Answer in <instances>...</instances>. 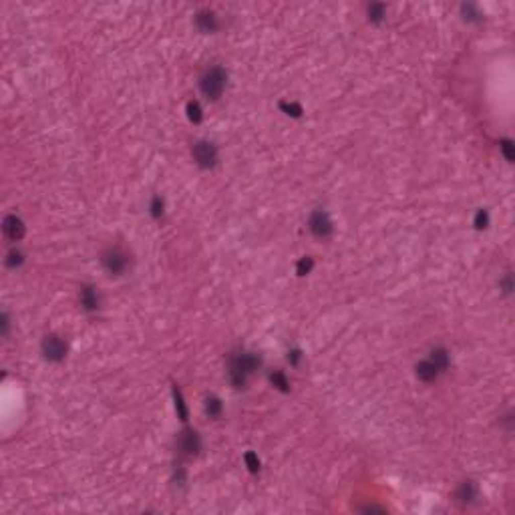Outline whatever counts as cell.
<instances>
[{
  "instance_id": "cell-18",
  "label": "cell",
  "mask_w": 515,
  "mask_h": 515,
  "mask_svg": "<svg viewBox=\"0 0 515 515\" xmlns=\"http://www.w3.org/2000/svg\"><path fill=\"white\" fill-rule=\"evenodd\" d=\"M22 262H24V254L20 252V250H10L8 252V256H6V266L8 268H18V266H22Z\"/></svg>"
},
{
  "instance_id": "cell-28",
  "label": "cell",
  "mask_w": 515,
  "mask_h": 515,
  "mask_svg": "<svg viewBox=\"0 0 515 515\" xmlns=\"http://www.w3.org/2000/svg\"><path fill=\"white\" fill-rule=\"evenodd\" d=\"M300 358H302V352H300L298 348H294V350L288 352V362H290V364H298Z\"/></svg>"
},
{
  "instance_id": "cell-23",
  "label": "cell",
  "mask_w": 515,
  "mask_h": 515,
  "mask_svg": "<svg viewBox=\"0 0 515 515\" xmlns=\"http://www.w3.org/2000/svg\"><path fill=\"white\" fill-rule=\"evenodd\" d=\"M173 395H175V407H177V412H179L181 421H185V419H187V407H185V403H183V397H181V393H179L177 388L173 390Z\"/></svg>"
},
{
  "instance_id": "cell-16",
  "label": "cell",
  "mask_w": 515,
  "mask_h": 515,
  "mask_svg": "<svg viewBox=\"0 0 515 515\" xmlns=\"http://www.w3.org/2000/svg\"><path fill=\"white\" fill-rule=\"evenodd\" d=\"M270 380H272V384H274L276 388H280V390H284V393L290 390V382H288V378H286V375H284L282 371L272 373V375H270Z\"/></svg>"
},
{
  "instance_id": "cell-1",
  "label": "cell",
  "mask_w": 515,
  "mask_h": 515,
  "mask_svg": "<svg viewBox=\"0 0 515 515\" xmlns=\"http://www.w3.org/2000/svg\"><path fill=\"white\" fill-rule=\"evenodd\" d=\"M262 366V356L256 352H238L228 362V377L234 388H243L248 378Z\"/></svg>"
},
{
  "instance_id": "cell-9",
  "label": "cell",
  "mask_w": 515,
  "mask_h": 515,
  "mask_svg": "<svg viewBox=\"0 0 515 515\" xmlns=\"http://www.w3.org/2000/svg\"><path fill=\"white\" fill-rule=\"evenodd\" d=\"M81 306L87 312H95L101 306V298L95 286H83L81 288Z\"/></svg>"
},
{
  "instance_id": "cell-17",
  "label": "cell",
  "mask_w": 515,
  "mask_h": 515,
  "mask_svg": "<svg viewBox=\"0 0 515 515\" xmlns=\"http://www.w3.org/2000/svg\"><path fill=\"white\" fill-rule=\"evenodd\" d=\"M499 149H501V153H503V157L509 161V163H513L515 159V145L511 139H501L499 141Z\"/></svg>"
},
{
  "instance_id": "cell-8",
  "label": "cell",
  "mask_w": 515,
  "mask_h": 515,
  "mask_svg": "<svg viewBox=\"0 0 515 515\" xmlns=\"http://www.w3.org/2000/svg\"><path fill=\"white\" fill-rule=\"evenodd\" d=\"M2 232H4V236L10 241H18L24 238L27 226H24V222H22L18 215L10 213V215H6L4 222H2Z\"/></svg>"
},
{
  "instance_id": "cell-2",
  "label": "cell",
  "mask_w": 515,
  "mask_h": 515,
  "mask_svg": "<svg viewBox=\"0 0 515 515\" xmlns=\"http://www.w3.org/2000/svg\"><path fill=\"white\" fill-rule=\"evenodd\" d=\"M228 85V72L222 67H211L200 77V91L209 101H217Z\"/></svg>"
},
{
  "instance_id": "cell-13",
  "label": "cell",
  "mask_w": 515,
  "mask_h": 515,
  "mask_svg": "<svg viewBox=\"0 0 515 515\" xmlns=\"http://www.w3.org/2000/svg\"><path fill=\"white\" fill-rule=\"evenodd\" d=\"M429 360L439 369V373H445L447 369L451 366V358H449V352H447L445 348H435V350L431 352Z\"/></svg>"
},
{
  "instance_id": "cell-7",
  "label": "cell",
  "mask_w": 515,
  "mask_h": 515,
  "mask_svg": "<svg viewBox=\"0 0 515 515\" xmlns=\"http://www.w3.org/2000/svg\"><path fill=\"white\" fill-rule=\"evenodd\" d=\"M308 228H310V232H312V236H316V238H320V240L330 238L332 232H334V224H332L330 215H328L324 209L312 211V215H310V219H308Z\"/></svg>"
},
{
  "instance_id": "cell-24",
  "label": "cell",
  "mask_w": 515,
  "mask_h": 515,
  "mask_svg": "<svg viewBox=\"0 0 515 515\" xmlns=\"http://www.w3.org/2000/svg\"><path fill=\"white\" fill-rule=\"evenodd\" d=\"M243 461H246V465H248V469L252 471V473H256V471H260V459L256 457V453H246V457H243Z\"/></svg>"
},
{
  "instance_id": "cell-22",
  "label": "cell",
  "mask_w": 515,
  "mask_h": 515,
  "mask_svg": "<svg viewBox=\"0 0 515 515\" xmlns=\"http://www.w3.org/2000/svg\"><path fill=\"white\" fill-rule=\"evenodd\" d=\"M314 268V260L310 258V256H306V258H302L298 264H296V272H298V276H306Z\"/></svg>"
},
{
  "instance_id": "cell-3",
  "label": "cell",
  "mask_w": 515,
  "mask_h": 515,
  "mask_svg": "<svg viewBox=\"0 0 515 515\" xmlns=\"http://www.w3.org/2000/svg\"><path fill=\"white\" fill-rule=\"evenodd\" d=\"M101 264L109 276H123L131 268V254L121 246H111L101 254Z\"/></svg>"
},
{
  "instance_id": "cell-15",
  "label": "cell",
  "mask_w": 515,
  "mask_h": 515,
  "mask_svg": "<svg viewBox=\"0 0 515 515\" xmlns=\"http://www.w3.org/2000/svg\"><path fill=\"white\" fill-rule=\"evenodd\" d=\"M185 111H187V119H189L191 123H202V119H204V109H202V105L198 103V101H189L187 107H185Z\"/></svg>"
},
{
  "instance_id": "cell-20",
  "label": "cell",
  "mask_w": 515,
  "mask_h": 515,
  "mask_svg": "<svg viewBox=\"0 0 515 515\" xmlns=\"http://www.w3.org/2000/svg\"><path fill=\"white\" fill-rule=\"evenodd\" d=\"M461 10L465 12V18H467V20H471V22H479L481 16H483V14L479 12V8H477L475 4H463V6H461Z\"/></svg>"
},
{
  "instance_id": "cell-4",
  "label": "cell",
  "mask_w": 515,
  "mask_h": 515,
  "mask_svg": "<svg viewBox=\"0 0 515 515\" xmlns=\"http://www.w3.org/2000/svg\"><path fill=\"white\" fill-rule=\"evenodd\" d=\"M191 155H193V161L202 167V169H211V167H215V163H217V147L211 143V141H206V139H202V141H195V145H193V149H191Z\"/></svg>"
},
{
  "instance_id": "cell-26",
  "label": "cell",
  "mask_w": 515,
  "mask_h": 515,
  "mask_svg": "<svg viewBox=\"0 0 515 515\" xmlns=\"http://www.w3.org/2000/svg\"><path fill=\"white\" fill-rule=\"evenodd\" d=\"M280 109L282 111H286V115H290V117H300L302 115V107L298 103H280Z\"/></svg>"
},
{
  "instance_id": "cell-25",
  "label": "cell",
  "mask_w": 515,
  "mask_h": 515,
  "mask_svg": "<svg viewBox=\"0 0 515 515\" xmlns=\"http://www.w3.org/2000/svg\"><path fill=\"white\" fill-rule=\"evenodd\" d=\"M473 224H475L477 230H485V228L489 226V213H487V209H479V211H477Z\"/></svg>"
},
{
  "instance_id": "cell-11",
  "label": "cell",
  "mask_w": 515,
  "mask_h": 515,
  "mask_svg": "<svg viewBox=\"0 0 515 515\" xmlns=\"http://www.w3.org/2000/svg\"><path fill=\"white\" fill-rule=\"evenodd\" d=\"M441 373H439V369L427 358V360H421L419 364H416V377L419 380H423V382H433V380H437Z\"/></svg>"
},
{
  "instance_id": "cell-27",
  "label": "cell",
  "mask_w": 515,
  "mask_h": 515,
  "mask_svg": "<svg viewBox=\"0 0 515 515\" xmlns=\"http://www.w3.org/2000/svg\"><path fill=\"white\" fill-rule=\"evenodd\" d=\"M499 286L503 288V292L505 294H511V290H513V278H511V274H507L501 282H499Z\"/></svg>"
},
{
  "instance_id": "cell-14",
  "label": "cell",
  "mask_w": 515,
  "mask_h": 515,
  "mask_svg": "<svg viewBox=\"0 0 515 515\" xmlns=\"http://www.w3.org/2000/svg\"><path fill=\"white\" fill-rule=\"evenodd\" d=\"M206 414L209 419H219L222 416V411H224V405H222V401L217 399V397H207L206 399Z\"/></svg>"
},
{
  "instance_id": "cell-6",
  "label": "cell",
  "mask_w": 515,
  "mask_h": 515,
  "mask_svg": "<svg viewBox=\"0 0 515 515\" xmlns=\"http://www.w3.org/2000/svg\"><path fill=\"white\" fill-rule=\"evenodd\" d=\"M40 348H42L44 358L51 360V362H61V360H65V356H67V352H69L67 342H65L61 336H57V334H46V336L42 338Z\"/></svg>"
},
{
  "instance_id": "cell-12",
  "label": "cell",
  "mask_w": 515,
  "mask_h": 515,
  "mask_svg": "<svg viewBox=\"0 0 515 515\" xmlns=\"http://www.w3.org/2000/svg\"><path fill=\"white\" fill-rule=\"evenodd\" d=\"M457 499H459V503H463V505L473 503V501L477 499V485H475L473 481H463L461 487L457 489Z\"/></svg>"
},
{
  "instance_id": "cell-10",
  "label": "cell",
  "mask_w": 515,
  "mask_h": 515,
  "mask_svg": "<svg viewBox=\"0 0 515 515\" xmlns=\"http://www.w3.org/2000/svg\"><path fill=\"white\" fill-rule=\"evenodd\" d=\"M195 24H198V29H200L202 33H215V31L219 29L217 16H215V12H211V10H202V12H198Z\"/></svg>"
},
{
  "instance_id": "cell-19",
  "label": "cell",
  "mask_w": 515,
  "mask_h": 515,
  "mask_svg": "<svg viewBox=\"0 0 515 515\" xmlns=\"http://www.w3.org/2000/svg\"><path fill=\"white\" fill-rule=\"evenodd\" d=\"M384 14H386L384 4H371L369 6V18H371V22H382Z\"/></svg>"
},
{
  "instance_id": "cell-5",
  "label": "cell",
  "mask_w": 515,
  "mask_h": 515,
  "mask_svg": "<svg viewBox=\"0 0 515 515\" xmlns=\"http://www.w3.org/2000/svg\"><path fill=\"white\" fill-rule=\"evenodd\" d=\"M177 453L181 457H198L202 451V437L195 429H183L177 435Z\"/></svg>"
},
{
  "instance_id": "cell-21",
  "label": "cell",
  "mask_w": 515,
  "mask_h": 515,
  "mask_svg": "<svg viewBox=\"0 0 515 515\" xmlns=\"http://www.w3.org/2000/svg\"><path fill=\"white\" fill-rule=\"evenodd\" d=\"M163 209H165V204H163V200L159 198V195H155L153 200H151V204H149V213L155 217V219H159L161 215H163Z\"/></svg>"
}]
</instances>
